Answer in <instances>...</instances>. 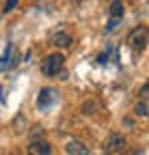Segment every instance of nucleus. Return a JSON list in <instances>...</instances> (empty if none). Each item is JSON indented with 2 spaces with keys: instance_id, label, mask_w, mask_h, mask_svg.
Listing matches in <instances>:
<instances>
[{
  "instance_id": "f257e3e1",
  "label": "nucleus",
  "mask_w": 149,
  "mask_h": 155,
  "mask_svg": "<svg viewBox=\"0 0 149 155\" xmlns=\"http://www.w3.org/2000/svg\"><path fill=\"white\" fill-rule=\"evenodd\" d=\"M149 43V30L147 26H136L132 28V32L127 35V45L130 50H134V52H143Z\"/></svg>"
},
{
  "instance_id": "4468645a",
  "label": "nucleus",
  "mask_w": 149,
  "mask_h": 155,
  "mask_svg": "<svg viewBox=\"0 0 149 155\" xmlns=\"http://www.w3.org/2000/svg\"><path fill=\"white\" fill-rule=\"evenodd\" d=\"M0 71H7V65H5V61L0 58Z\"/></svg>"
},
{
  "instance_id": "0eeeda50",
  "label": "nucleus",
  "mask_w": 149,
  "mask_h": 155,
  "mask_svg": "<svg viewBox=\"0 0 149 155\" xmlns=\"http://www.w3.org/2000/svg\"><path fill=\"white\" fill-rule=\"evenodd\" d=\"M50 43H52L54 48H69V45L73 43V39H71V35H67V32H54L52 39H50Z\"/></svg>"
},
{
  "instance_id": "f03ea898",
  "label": "nucleus",
  "mask_w": 149,
  "mask_h": 155,
  "mask_svg": "<svg viewBox=\"0 0 149 155\" xmlns=\"http://www.w3.org/2000/svg\"><path fill=\"white\" fill-rule=\"evenodd\" d=\"M63 65H65V56L61 54V52H54V54H48L46 56V61H43V65H41V71H43V75H56V73H61V69H63Z\"/></svg>"
},
{
  "instance_id": "9d476101",
  "label": "nucleus",
  "mask_w": 149,
  "mask_h": 155,
  "mask_svg": "<svg viewBox=\"0 0 149 155\" xmlns=\"http://www.w3.org/2000/svg\"><path fill=\"white\" fill-rule=\"evenodd\" d=\"M134 110H136V114H138V116H147V110H149V106H147V101H141V99H138Z\"/></svg>"
},
{
  "instance_id": "39448f33",
  "label": "nucleus",
  "mask_w": 149,
  "mask_h": 155,
  "mask_svg": "<svg viewBox=\"0 0 149 155\" xmlns=\"http://www.w3.org/2000/svg\"><path fill=\"white\" fill-rule=\"evenodd\" d=\"M54 99H56V91H54V88H41L39 91V97H37V106H39V110H43Z\"/></svg>"
},
{
  "instance_id": "6e6552de",
  "label": "nucleus",
  "mask_w": 149,
  "mask_h": 155,
  "mask_svg": "<svg viewBox=\"0 0 149 155\" xmlns=\"http://www.w3.org/2000/svg\"><path fill=\"white\" fill-rule=\"evenodd\" d=\"M108 15H110V19H121L123 17V2L121 0H113L108 5Z\"/></svg>"
},
{
  "instance_id": "1a4fd4ad",
  "label": "nucleus",
  "mask_w": 149,
  "mask_h": 155,
  "mask_svg": "<svg viewBox=\"0 0 149 155\" xmlns=\"http://www.w3.org/2000/svg\"><path fill=\"white\" fill-rule=\"evenodd\" d=\"M2 61H5V65H7V69H9V67H15V63H17V50H15L13 45L7 48V54H5Z\"/></svg>"
},
{
  "instance_id": "423d86ee",
  "label": "nucleus",
  "mask_w": 149,
  "mask_h": 155,
  "mask_svg": "<svg viewBox=\"0 0 149 155\" xmlns=\"http://www.w3.org/2000/svg\"><path fill=\"white\" fill-rule=\"evenodd\" d=\"M65 151H67V155H89V147L80 140H69Z\"/></svg>"
},
{
  "instance_id": "20e7f679",
  "label": "nucleus",
  "mask_w": 149,
  "mask_h": 155,
  "mask_svg": "<svg viewBox=\"0 0 149 155\" xmlns=\"http://www.w3.org/2000/svg\"><path fill=\"white\" fill-rule=\"evenodd\" d=\"M52 147L48 140H32L28 144V155H50Z\"/></svg>"
},
{
  "instance_id": "dca6fc26",
  "label": "nucleus",
  "mask_w": 149,
  "mask_h": 155,
  "mask_svg": "<svg viewBox=\"0 0 149 155\" xmlns=\"http://www.w3.org/2000/svg\"><path fill=\"white\" fill-rule=\"evenodd\" d=\"M71 2H73V5H80V2H82V0H71Z\"/></svg>"
},
{
  "instance_id": "9b49d317",
  "label": "nucleus",
  "mask_w": 149,
  "mask_h": 155,
  "mask_svg": "<svg viewBox=\"0 0 149 155\" xmlns=\"http://www.w3.org/2000/svg\"><path fill=\"white\" fill-rule=\"evenodd\" d=\"M147 97H149V84H143L141 91H138V99L141 101H147Z\"/></svg>"
},
{
  "instance_id": "7ed1b4c3",
  "label": "nucleus",
  "mask_w": 149,
  "mask_h": 155,
  "mask_svg": "<svg viewBox=\"0 0 149 155\" xmlns=\"http://www.w3.org/2000/svg\"><path fill=\"white\" fill-rule=\"evenodd\" d=\"M125 147H127V142H125L123 136H121V134H113V136L106 140L104 151H106V153H119V151H123Z\"/></svg>"
},
{
  "instance_id": "ddd939ff",
  "label": "nucleus",
  "mask_w": 149,
  "mask_h": 155,
  "mask_svg": "<svg viewBox=\"0 0 149 155\" xmlns=\"http://www.w3.org/2000/svg\"><path fill=\"white\" fill-rule=\"evenodd\" d=\"M15 7H17V0H7V2H5V9H2V11H5V13H9V11H13Z\"/></svg>"
},
{
  "instance_id": "2eb2a0df",
  "label": "nucleus",
  "mask_w": 149,
  "mask_h": 155,
  "mask_svg": "<svg viewBox=\"0 0 149 155\" xmlns=\"http://www.w3.org/2000/svg\"><path fill=\"white\" fill-rule=\"evenodd\" d=\"M0 101H5V97H2V88H0Z\"/></svg>"
},
{
  "instance_id": "f8f14e48",
  "label": "nucleus",
  "mask_w": 149,
  "mask_h": 155,
  "mask_svg": "<svg viewBox=\"0 0 149 155\" xmlns=\"http://www.w3.org/2000/svg\"><path fill=\"white\" fill-rule=\"evenodd\" d=\"M97 108V104H93V101H86L84 106H82V112L84 114H93V110H95Z\"/></svg>"
}]
</instances>
